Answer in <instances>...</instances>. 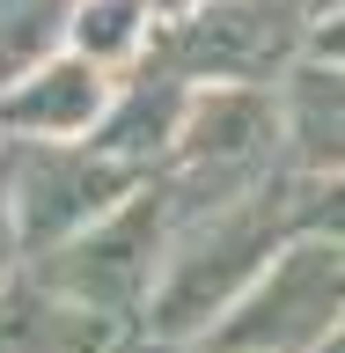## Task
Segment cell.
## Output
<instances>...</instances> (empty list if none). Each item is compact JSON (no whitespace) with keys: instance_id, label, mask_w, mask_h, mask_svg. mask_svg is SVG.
<instances>
[{"instance_id":"cell-1","label":"cell","mask_w":345,"mask_h":353,"mask_svg":"<svg viewBox=\"0 0 345 353\" xmlns=\"http://www.w3.org/2000/svg\"><path fill=\"white\" fill-rule=\"evenodd\" d=\"M286 243H294V176L264 184L250 199H228V206L176 214V236H169V258H162V280H154L140 339H162V346L213 339L220 316L264 280V265L280 258Z\"/></svg>"},{"instance_id":"cell-2","label":"cell","mask_w":345,"mask_h":353,"mask_svg":"<svg viewBox=\"0 0 345 353\" xmlns=\"http://www.w3.org/2000/svg\"><path fill=\"white\" fill-rule=\"evenodd\" d=\"M286 176L294 170H286L280 88H191L176 154L154 184L169 192L176 214H198V206H228L264 184H286Z\"/></svg>"},{"instance_id":"cell-3","label":"cell","mask_w":345,"mask_h":353,"mask_svg":"<svg viewBox=\"0 0 345 353\" xmlns=\"http://www.w3.org/2000/svg\"><path fill=\"white\" fill-rule=\"evenodd\" d=\"M309 30L316 22L294 0H198L191 15L154 30L147 66L184 88H280L309 59Z\"/></svg>"},{"instance_id":"cell-4","label":"cell","mask_w":345,"mask_h":353,"mask_svg":"<svg viewBox=\"0 0 345 353\" xmlns=\"http://www.w3.org/2000/svg\"><path fill=\"white\" fill-rule=\"evenodd\" d=\"M169 236H176L169 192H162V184H140L110 221H96L88 236H74L66 250H52V258H37L30 272H37L44 287H59L66 302H81L88 316H103V324H118L125 339H140L154 280H162V258H169Z\"/></svg>"},{"instance_id":"cell-5","label":"cell","mask_w":345,"mask_h":353,"mask_svg":"<svg viewBox=\"0 0 345 353\" xmlns=\"http://www.w3.org/2000/svg\"><path fill=\"white\" fill-rule=\"evenodd\" d=\"M345 324V250L316 236H294L280 258L264 265V280L220 316L213 353H316Z\"/></svg>"},{"instance_id":"cell-6","label":"cell","mask_w":345,"mask_h":353,"mask_svg":"<svg viewBox=\"0 0 345 353\" xmlns=\"http://www.w3.org/2000/svg\"><path fill=\"white\" fill-rule=\"evenodd\" d=\"M15 148V140H8ZM140 184L154 176L125 170L118 154H103L96 140H66V148H15V221L30 265L66 250L74 236H88L96 221H110Z\"/></svg>"},{"instance_id":"cell-7","label":"cell","mask_w":345,"mask_h":353,"mask_svg":"<svg viewBox=\"0 0 345 353\" xmlns=\"http://www.w3.org/2000/svg\"><path fill=\"white\" fill-rule=\"evenodd\" d=\"M118 103V74H103L96 59H81L74 44L52 52L44 66H30L22 81L0 88V140L15 148H66V140H96Z\"/></svg>"},{"instance_id":"cell-8","label":"cell","mask_w":345,"mask_h":353,"mask_svg":"<svg viewBox=\"0 0 345 353\" xmlns=\"http://www.w3.org/2000/svg\"><path fill=\"white\" fill-rule=\"evenodd\" d=\"M132 339L81 302H66L59 287H44L30 265L0 287V353H125Z\"/></svg>"},{"instance_id":"cell-9","label":"cell","mask_w":345,"mask_h":353,"mask_svg":"<svg viewBox=\"0 0 345 353\" xmlns=\"http://www.w3.org/2000/svg\"><path fill=\"white\" fill-rule=\"evenodd\" d=\"M184 110H191V88L176 81V74H162V66H140V74L118 81V103H110L96 148L118 154L140 176H162L169 154H176V132H184Z\"/></svg>"},{"instance_id":"cell-10","label":"cell","mask_w":345,"mask_h":353,"mask_svg":"<svg viewBox=\"0 0 345 353\" xmlns=\"http://www.w3.org/2000/svg\"><path fill=\"white\" fill-rule=\"evenodd\" d=\"M280 118L294 176H345V66L302 59L280 81Z\"/></svg>"},{"instance_id":"cell-11","label":"cell","mask_w":345,"mask_h":353,"mask_svg":"<svg viewBox=\"0 0 345 353\" xmlns=\"http://www.w3.org/2000/svg\"><path fill=\"white\" fill-rule=\"evenodd\" d=\"M154 30H162V22H154L147 0H81V15H74V37H66V44H74L81 59H96L103 74L125 81V74L147 66Z\"/></svg>"},{"instance_id":"cell-12","label":"cell","mask_w":345,"mask_h":353,"mask_svg":"<svg viewBox=\"0 0 345 353\" xmlns=\"http://www.w3.org/2000/svg\"><path fill=\"white\" fill-rule=\"evenodd\" d=\"M74 15H81V0H0V88L44 66L52 52H66Z\"/></svg>"},{"instance_id":"cell-13","label":"cell","mask_w":345,"mask_h":353,"mask_svg":"<svg viewBox=\"0 0 345 353\" xmlns=\"http://www.w3.org/2000/svg\"><path fill=\"white\" fill-rule=\"evenodd\" d=\"M294 236L345 250V176H294Z\"/></svg>"},{"instance_id":"cell-14","label":"cell","mask_w":345,"mask_h":353,"mask_svg":"<svg viewBox=\"0 0 345 353\" xmlns=\"http://www.w3.org/2000/svg\"><path fill=\"white\" fill-rule=\"evenodd\" d=\"M22 265H30V250H22V221H15V148L0 140V287Z\"/></svg>"},{"instance_id":"cell-15","label":"cell","mask_w":345,"mask_h":353,"mask_svg":"<svg viewBox=\"0 0 345 353\" xmlns=\"http://www.w3.org/2000/svg\"><path fill=\"white\" fill-rule=\"evenodd\" d=\"M309 59H331V66H345V8H331L316 30H309Z\"/></svg>"},{"instance_id":"cell-16","label":"cell","mask_w":345,"mask_h":353,"mask_svg":"<svg viewBox=\"0 0 345 353\" xmlns=\"http://www.w3.org/2000/svg\"><path fill=\"white\" fill-rule=\"evenodd\" d=\"M125 353H213V346H162V339H132Z\"/></svg>"},{"instance_id":"cell-17","label":"cell","mask_w":345,"mask_h":353,"mask_svg":"<svg viewBox=\"0 0 345 353\" xmlns=\"http://www.w3.org/2000/svg\"><path fill=\"white\" fill-rule=\"evenodd\" d=\"M294 8H302V15H309V22H324V15H331V8H345V0H294Z\"/></svg>"},{"instance_id":"cell-18","label":"cell","mask_w":345,"mask_h":353,"mask_svg":"<svg viewBox=\"0 0 345 353\" xmlns=\"http://www.w3.org/2000/svg\"><path fill=\"white\" fill-rule=\"evenodd\" d=\"M316 353H345V324L331 331V339H324V346H316Z\"/></svg>"}]
</instances>
